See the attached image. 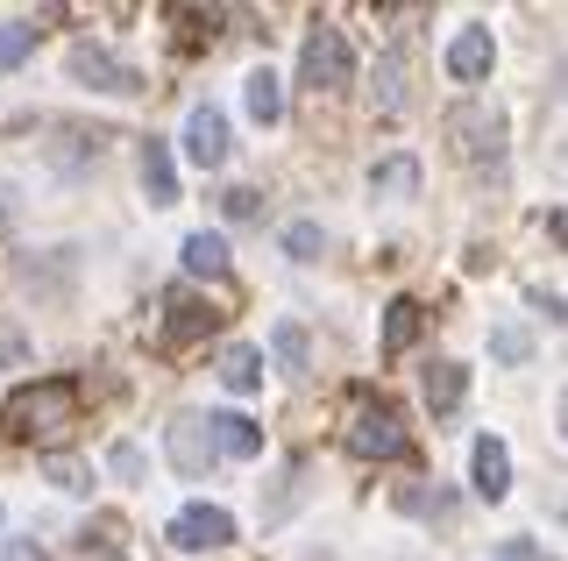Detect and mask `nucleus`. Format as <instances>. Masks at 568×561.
Listing matches in <instances>:
<instances>
[{
  "mask_svg": "<svg viewBox=\"0 0 568 561\" xmlns=\"http://www.w3.org/2000/svg\"><path fill=\"white\" fill-rule=\"evenodd\" d=\"M8 434L14 441H43V448H58L71 427H79V384L71 377H43V384H22V391L8 398Z\"/></svg>",
  "mask_w": 568,
  "mask_h": 561,
  "instance_id": "1",
  "label": "nucleus"
},
{
  "mask_svg": "<svg viewBox=\"0 0 568 561\" xmlns=\"http://www.w3.org/2000/svg\"><path fill=\"white\" fill-rule=\"evenodd\" d=\"M342 448L355 462H390V455H405V419L384 406V398H355L348 427H342Z\"/></svg>",
  "mask_w": 568,
  "mask_h": 561,
  "instance_id": "2",
  "label": "nucleus"
},
{
  "mask_svg": "<svg viewBox=\"0 0 568 561\" xmlns=\"http://www.w3.org/2000/svg\"><path fill=\"white\" fill-rule=\"evenodd\" d=\"M440 135H448V150L462 164H497V156H505V121H497V108H484V100L455 108L440 121Z\"/></svg>",
  "mask_w": 568,
  "mask_h": 561,
  "instance_id": "3",
  "label": "nucleus"
},
{
  "mask_svg": "<svg viewBox=\"0 0 568 561\" xmlns=\"http://www.w3.org/2000/svg\"><path fill=\"white\" fill-rule=\"evenodd\" d=\"M348 72H355V58H348V37H342V29H327V22H320L313 37H306V50H298V79H306L313 93H342V85H348Z\"/></svg>",
  "mask_w": 568,
  "mask_h": 561,
  "instance_id": "4",
  "label": "nucleus"
},
{
  "mask_svg": "<svg viewBox=\"0 0 568 561\" xmlns=\"http://www.w3.org/2000/svg\"><path fill=\"white\" fill-rule=\"evenodd\" d=\"M213 327H221V313H213L206 299H192V292H171V299H164V327H156V348H164V356H185V348L206 341Z\"/></svg>",
  "mask_w": 568,
  "mask_h": 561,
  "instance_id": "5",
  "label": "nucleus"
},
{
  "mask_svg": "<svg viewBox=\"0 0 568 561\" xmlns=\"http://www.w3.org/2000/svg\"><path fill=\"white\" fill-rule=\"evenodd\" d=\"M235 540V519L221 512V504H185V512L171 519V548H185V554H213V548H227Z\"/></svg>",
  "mask_w": 568,
  "mask_h": 561,
  "instance_id": "6",
  "label": "nucleus"
},
{
  "mask_svg": "<svg viewBox=\"0 0 568 561\" xmlns=\"http://www.w3.org/2000/svg\"><path fill=\"white\" fill-rule=\"evenodd\" d=\"M71 79L100 85V93H135V85H142V72H135V64L106 58V50H93V43H79V50H71Z\"/></svg>",
  "mask_w": 568,
  "mask_h": 561,
  "instance_id": "7",
  "label": "nucleus"
},
{
  "mask_svg": "<svg viewBox=\"0 0 568 561\" xmlns=\"http://www.w3.org/2000/svg\"><path fill=\"white\" fill-rule=\"evenodd\" d=\"M185 150H192V164H200V171H221L227 164V121H221V108H192L185 114Z\"/></svg>",
  "mask_w": 568,
  "mask_h": 561,
  "instance_id": "8",
  "label": "nucleus"
},
{
  "mask_svg": "<svg viewBox=\"0 0 568 561\" xmlns=\"http://www.w3.org/2000/svg\"><path fill=\"white\" fill-rule=\"evenodd\" d=\"M206 441L221 448V455H235V462H248V455H263V427H256V419H242V412H213L206 419Z\"/></svg>",
  "mask_w": 568,
  "mask_h": 561,
  "instance_id": "9",
  "label": "nucleus"
},
{
  "mask_svg": "<svg viewBox=\"0 0 568 561\" xmlns=\"http://www.w3.org/2000/svg\"><path fill=\"white\" fill-rule=\"evenodd\" d=\"M171 462L185 469V477H200V469L213 462V441H206V419H178V427H171Z\"/></svg>",
  "mask_w": 568,
  "mask_h": 561,
  "instance_id": "10",
  "label": "nucleus"
},
{
  "mask_svg": "<svg viewBox=\"0 0 568 561\" xmlns=\"http://www.w3.org/2000/svg\"><path fill=\"white\" fill-rule=\"evenodd\" d=\"M490 58H497V50H490V29H462V37L448 43V72L455 79H484Z\"/></svg>",
  "mask_w": 568,
  "mask_h": 561,
  "instance_id": "11",
  "label": "nucleus"
},
{
  "mask_svg": "<svg viewBox=\"0 0 568 561\" xmlns=\"http://www.w3.org/2000/svg\"><path fill=\"white\" fill-rule=\"evenodd\" d=\"M476 490H484L490 504L511 490V455H505V441H490V434L476 441Z\"/></svg>",
  "mask_w": 568,
  "mask_h": 561,
  "instance_id": "12",
  "label": "nucleus"
},
{
  "mask_svg": "<svg viewBox=\"0 0 568 561\" xmlns=\"http://www.w3.org/2000/svg\"><path fill=\"white\" fill-rule=\"evenodd\" d=\"M142 192H150L156 206L178 200V171H171V150L164 143H142Z\"/></svg>",
  "mask_w": 568,
  "mask_h": 561,
  "instance_id": "13",
  "label": "nucleus"
},
{
  "mask_svg": "<svg viewBox=\"0 0 568 561\" xmlns=\"http://www.w3.org/2000/svg\"><path fill=\"white\" fill-rule=\"evenodd\" d=\"M419 299H390L384 306V356H405V348H413V335H419Z\"/></svg>",
  "mask_w": 568,
  "mask_h": 561,
  "instance_id": "14",
  "label": "nucleus"
},
{
  "mask_svg": "<svg viewBox=\"0 0 568 561\" xmlns=\"http://www.w3.org/2000/svg\"><path fill=\"white\" fill-rule=\"evenodd\" d=\"M185 271L192 277H227V242L206 235V227H200V235H185Z\"/></svg>",
  "mask_w": 568,
  "mask_h": 561,
  "instance_id": "15",
  "label": "nucleus"
},
{
  "mask_svg": "<svg viewBox=\"0 0 568 561\" xmlns=\"http://www.w3.org/2000/svg\"><path fill=\"white\" fill-rule=\"evenodd\" d=\"M462 391H469L462 363H434V370H426V406H434V412H455V406H462Z\"/></svg>",
  "mask_w": 568,
  "mask_h": 561,
  "instance_id": "16",
  "label": "nucleus"
},
{
  "mask_svg": "<svg viewBox=\"0 0 568 561\" xmlns=\"http://www.w3.org/2000/svg\"><path fill=\"white\" fill-rule=\"evenodd\" d=\"M369 192H377V200H413V192H419V164H413V156H390V164H377Z\"/></svg>",
  "mask_w": 568,
  "mask_h": 561,
  "instance_id": "17",
  "label": "nucleus"
},
{
  "mask_svg": "<svg viewBox=\"0 0 568 561\" xmlns=\"http://www.w3.org/2000/svg\"><path fill=\"white\" fill-rule=\"evenodd\" d=\"M242 100H248V114H256L263 129H271V121L284 114V93H277V79H271V72H248V79H242Z\"/></svg>",
  "mask_w": 568,
  "mask_h": 561,
  "instance_id": "18",
  "label": "nucleus"
},
{
  "mask_svg": "<svg viewBox=\"0 0 568 561\" xmlns=\"http://www.w3.org/2000/svg\"><path fill=\"white\" fill-rule=\"evenodd\" d=\"M221 384H227V391H256V384H263V356H256V348H227V356H221Z\"/></svg>",
  "mask_w": 568,
  "mask_h": 561,
  "instance_id": "19",
  "label": "nucleus"
},
{
  "mask_svg": "<svg viewBox=\"0 0 568 561\" xmlns=\"http://www.w3.org/2000/svg\"><path fill=\"white\" fill-rule=\"evenodd\" d=\"M271 348H277V363H284V370H306V327H298V320H277V335H271Z\"/></svg>",
  "mask_w": 568,
  "mask_h": 561,
  "instance_id": "20",
  "label": "nucleus"
},
{
  "mask_svg": "<svg viewBox=\"0 0 568 561\" xmlns=\"http://www.w3.org/2000/svg\"><path fill=\"white\" fill-rule=\"evenodd\" d=\"M377 108H384V114L405 108V58H384V64H377Z\"/></svg>",
  "mask_w": 568,
  "mask_h": 561,
  "instance_id": "21",
  "label": "nucleus"
},
{
  "mask_svg": "<svg viewBox=\"0 0 568 561\" xmlns=\"http://www.w3.org/2000/svg\"><path fill=\"white\" fill-rule=\"evenodd\" d=\"M398 504H405V512H419V519H448V512H455V498H448L440 483H434V490H419V483L398 490Z\"/></svg>",
  "mask_w": 568,
  "mask_h": 561,
  "instance_id": "22",
  "label": "nucleus"
},
{
  "mask_svg": "<svg viewBox=\"0 0 568 561\" xmlns=\"http://www.w3.org/2000/svg\"><path fill=\"white\" fill-rule=\"evenodd\" d=\"M29 50H36V29L29 22H0V72H14Z\"/></svg>",
  "mask_w": 568,
  "mask_h": 561,
  "instance_id": "23",
  "label": "nucleus"
},
{
  "mask_svg": "<svg viewBox=\"0 0 568 561\" xmlns=\"http://www.w3.org/2000/svg\"><path fill=\"white\" fill-rule=\"evenodd\" d=\"M171 22H185V43H213L221 37V8H171Z\"/></svg>",
  "mask_w": 568,
  "mask_h": 561,
  "instance_id": "24",
  "label": "nucleus"
},
{
  "mask_svg": "<svg viewBox=\"0 0 568 561\" xmlns=\"http://www.w3.org/2000/svg\"><path fill=\"white\" fill-rule=\"evenodd\" d=\"M490 348H497V363H526V356H532L526 327H497V335H490Z\"/></svg>",
  "mask_w": 568,
  "mask_h": 561,
  "instance_id": "25",
  "label": "nucleus"
},
{
  "mask_svg": "<svg viewBox=\"0 0 568 561\" xmlns=\"http://www.w3.org/2000/svg\"><path fill=\"white\" fill-rule=\"evenodd\" d=\"M284 249H292V256H320V227L313 221H292V227H284Z\"/></svg>",
  "mask_w": 568,
  "mask_h": 561,
  "instance_id": "26",
  "label": "nucleus"
},
{
  "mask_svg": "<svg viewBox=\"0 0 568 561\" xmlns=\"http://www.w3.org/2000/svg\"><path fill=\"white\" fill-rule=\"evenodd\" d=\"M50 483H58V490H85L93 477H85V469L71 462V455H50Z\"/></svg>",
  "mask_w": 568,
  "mask_h": 561,
  "instance_id": "27",
  "label": "nucleus"
},
{
  "mask_svg": "<svg viewBox=\"0 0 568 561\" xmlns=\"http://www.w3.org/2000/svg\"><path fill=\"white\" fill-rule=\"evenodd\" d=\"M221 206H227V221H256V192H248V185L221 192Z\"/></svg>",
  "mask_w": 568,
  "mask_h": 561,
  "instance_id": "28",
  "label": "nucleus"
},
{
  "mask_svg": "<svg viewBox=\"0 0 568 561\" xmlns=\"http://www.w3.org/2000/svg\"><path fill=\"white\" fill-rule=\"evenodd\" d=\"M497 561H540V554H532L526 540H505V548H497Z\"/></svg>",
  "mask_w": 568,
  "mask_h": 561,
  "instance_id": "29",
  "label": "nucleus"
},
{
  "mask_svg": "<svg viewBox=\"0 0 568 561\" xmlns=\"http://www.w3.org/2000/svg\"><path fill=\"white\" fill-rule=\"evenodd\" d=\"M547 235H555L561 249H568V214H547Z\"/></svg>",
  "mask_w": 568,
  "mask_h": 561,
  "instance_id": "30",
  "label": "nucleus"
},
{
  "mask_svg": "<svg viewBox=\"0 0 568 561\" xmlns=\"http://www.w3.org/2000/svg\"><path fill=\"white\" fill-rule=\"evenodd\" d=\"M0 561H29V548H0Z\"/></svg>",
  "mask_w": 568,
  "mask_h": 561,
  "instance_id": "31",
  "label": "nucleus"
},
{
  "mask_svg": "<svg viewBox=\"0 0 568 561\" xmlns=\"http://www.w3.org/2000/svg\"><path fill=\"white\" fill-rule=\"evenodd\" d=\"M0 227H8V185H0Z\"/></svg>",
  "mask_w": 568,
  "mask_h": 561,
  "instance_id": "32",
  "label": "nucleus"
},
{
  "mask_svg": "<svg viewBox=\"0 0 568 561\" xmlns=\"http://www.w3.org/2000/svg\"><path fill=\"white\" fill-rule=\"evenodd\" d=\"M561 434H568V398H561Z\"/></svg>",
  "mask_w": 568,
  "mask_h": 561,
  "instance_id": "33",
  "label": "nucleus"
}]
</instances>
